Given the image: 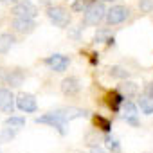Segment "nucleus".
<instances>
[{
	"label": "nucleus",
	"instance_id": "obj_1",
	"mask_svg": "<svg viewBox=\"0 0 153 153\" xmlns=\"http://www.w3.org/2000/svg\"><path fill=\"white\" fill-rule=\"evenodd\" d=\"M90 112L83 110V108H78V106H65V108H56V110H51L49 114L42 115V117H36L34 123L36 124H49L52 128L58 130L59 135H67V124L72 121V119H79V117H87Z\"/></svg>",
	"mask_w": 153,
	"mask_h": 153
},
{
	"label": "nucleus",
	"instance_id": "obj_2",
	"mask_svg": "<svg viewBox=\"0 0 153 153\" xmlns=\"http://www.w3.org/2000/svg\"><path fill=\"white\" fill-rule=\"evenodd\" d=\"M106 16V9H105V4H103V0L101 2H90V6L85 9L83 13V22L87 25H97L99 22H103Z\"/></svg>",
	"mask_w": 153,
	"mask_h": 153
},
{
	"label": "nucleus",
	"instance_id": "obj_3",
	"mask_svg": "<svg viewBox=\"0 0 153 153\" xmlns=\"http://www.w3.org/2000/svg\"><path fill=\"white\" fill-rule=\"evenodd\" d=\"M47 16H49V20H51L56 27L65 29V27L70 25V15H68V11H67L65 7H61V6H51V7L47 9Z\"/></svg>",
	"mask_w": 153,
	"mask_h": 153
},
{
	"label": "nucleus",
	"instance_id": "obj_4",
	"mask_svg": "<svg viewBox=\"0 0 153 153\" xmlns=\"http://www.w3.org/2000/svg\"><path fill=\"white\" fill-rule=\"evenodd\" d=\"M13 16L16 18H36L38 15V7L31 2V0H20V2H16L11 9Z\"/></svg>",
	"mask_w": 153,
	"mask_h": 153
},
{
	"label": "nucleus",
	"instance_id": "obj_5",
	"mask_svg": "<svg viewBox=\"0 0 153 153\" xmlns=\"http://www.w3.org/2000/svg\"><path fill=\"white\" fill-rule=\"evenodd\" d=\"M25 79V72L22 68H15V70H4L2 74H0V81H2V85H7L11 88H18L22 87Z\"/></svg>",
	"mask_w": 153,
	"mask_h": 153
},
{
	"label": "nucleus",
	"instance_id": "obj_6",
	"mask_svg": "<svg viewBox=\"0 0 153 153\" xmlns=\"http://www.w3.org/2000/svg\"><path fill=\"white\" fill-rule=\"evenodd\" d=\"M128 16H130V9L126 6H112L106 11L105 20H106L108 25H117V24H123Z\"/></svg>",
	"mask_w": 153,
	"mask_h": 153
},
{
	"label": "nucleus",
	"instance_id": "obj_7",
	"mask_svg": "<svg viewBox=\"0 0 153 153\" xmlns=\"http://www.w3.org/2000/svg\"><path fill=\"white\" fill-rule=\"evenodd\" d=\"M16 108L22 110V112H25V114H33V112H36V110H38L36 97H34L33 94H25V92L18 94V96H16Z\"/></svg>",
	"mask_w": 153,
	"mask_h": 153
},
{
	"label": "nucleus",
	"instance_id": "obj_8",
	"mask_svg": "<svg viewBox=\"0 0 153 153\" xmlns=\"http://www.w3.org/2000/svg\"><path fill=\"white\" fill-rule=\"evenodd\" d=\"M45 65L54 72H65L70 65V58L63 56V54H52V56L45 58Z\"/></svg>",
	"mask_w": 153,
	"mask_h": 153
},
{
	"label": "nucleus",
	"instance_id": "obj_9",
	"mask_svg": "<svg viewBox=\"0 0 153 153\" xmlns=\"http://www.w3.org/2000/svg\"><path fill=\"white\" fill-rule=\"evenodd\" d=\"M16 106V97L13 96V92L9 88H0V110L4 114H13Z\"/></svg>",
	"mask_w": 153,
	"mask_h": 153
},
{
	"label": "nucleus",
	"instance_id": "obj_10",
	"mask_svg": "<svg viewBox=\"0 0 153 153\" xmlns=\"http://www.w3.org/2000/svg\"><path fill=\"white\" fill-rule=\"evenodd\" d=\"M11 27L20 34H31L36 27V22H34V18H16L15 16Z\"/></svg>",
	"mask_w": 153,
	"mask_h": 153
},
{
	"label": "nucleus",
	"instance_id": "obj_11",
	"mask_svg": "<svg viewBox=\"0 0 153 153\" xmlns=\"http://www.w3.org/2000/svg\"><path fill=\"white\" fill-rule=\"evenodd\" d=\"M79 90H81V83L76 76H68V78L61 81V92L65 96H76V94H79Z\"/></svg>",
	"mask_w": 153,
	"mask_h": 153
},
{
	"label": "nucleus",
	"instance_id": "obj_12",
	"mask_svg": "<svg viewBox=\"0 0 153 153\" xmlns=\"http://www.w3.org/2000/svg\"><path fill=\"white\" fill-rule=\"evenodd\" d=\"M137 105H139V108H140L142 114L151 115V114H153V94L142 92V94L137 97Z\"/></svg>",
	"mask_w": 153,
	"mask_h": 153
},
{
	"label": "nucleus",
	"instance_id": "obj_13",
	"mask_svg": "<svg viewBox=\"0 0 153 153\" xmlns=\"http://www.w3.org/2000/svg\"><path fill=\"white\" fill-rule=\"evenodd\" d=\"M123 103H124V96L119 92V90H114L106 96V105L110 106L112 112H119L123 108Z\"/></svg>",
	"mask_w": 153,
	"mask_h": 153
},
{
	"label": "nucleus",
	"instance_id": "obj_14",
	"mask_svg": "<svg viewBox=\"0 0 153 153\" xmlns=\"http://www.w3.org/2000/svg\"><path fill=\"white\" fill-rule=\"evenodd\" d=\"M117 90H119V92L124 96V99H130V97L137 96V92H139V87H137V83L124 79V81L119 85V88H117Z\"/></svg>",
	"mask_w": 153,
	"mask_h": 153
},
{
	"label": "nucleus",
	"instance_id": "obj_15",
	"mask_svg": "<svg viewBox=\"0 0 153 153\" xmlns=\"http://www.w3.org/2000/svg\"><path fill=\"white\" fill-rule=\"evenodd\" d=\"M15 43H16L15 34H11V33H2V34H0V54H7Z\"/></svg>",
	"mask_w": 153,
	"mask_h": 153
},
{
	"label": "nucleus",
	"instance_id": "obj_16",
	"mask_svg": "<svg viewBox=\"0 0 153 153\" xmlns=\"http://www.w3.org/2000/svg\"><path fill=\"white\" fill-rule=\"evenodd\" d=\"M94 42H97V43H103L105 42L106 45H114L115 43V38L110 33V29H97V33L94 36Z\"/></svg>",
	"mask_w": 153,
	"mask_h": 153
},
{
	"label": "nucleus",
	"instance_id": "obj_17",
	"mask_svg": "<svg viewBox=\"0 0 153 153\" xmlns=\"http://www.w3.org/2000/svg\"><path fill=\"white\" fill-rule=\"evenodd\" d=\"M94 124L101 130V131H105V133H110L112 131V121L110 119H106V117H103V115H94Z\"/></svg>",
	"mask_w": 153,
	"mask_h": 153
},
{
	"label": "nucleus",
	"instance_id": "obj_18",
	"mask_svg": "<svg viewBox=\"0 0 153 153\" xmlns=\"http://www.w3.org/2000/svg\"><path fill=\"white\" fill-rule=\"evenodd\" d=\"M108 74L115 79H128L130 78V70H126L124 67H119V65H114L108 68Z\"/></svg>",
	"mask_w": 153,
	"mask_h": 153
},
{
	"label": "nucleus",
	"instance_id": "obj_19",
	"mask_svg": "<svg viewBox=\"0 0 153 153\" xmlns=\"http://www.w3.org/2000/svg\"><path fill=\"white\" fill-rule=\"evenodd\" d=\"M103 142H105V146L112 151V153H119L121 151V144H119V140L114 137V135H110V133H105V137H103Z\"/></svg>",
	"mask_w": 153,
	"mask_h": 153
},
{
	"label": "nucleus",
	"instance_id": "obj_20",
	"mask_svg": "<svg viewBox=\"0 0 153 153\" xmlns=\"http://www.w3.org/2000/svg\"><path fill=\"white\" fill-rule=\"evenodd\" d=\"M4 126H9V128H15V130H20L25 126V119L24 117H16V115H11L4 121Z\"/></svg>",
	"mask_w": 153,
	"mask_h": 153
},
{
	"label": "nucleus",
	"instance_id": "obj_21",
	"mask_svg": "<svg viewBox=\"0 0 153 153\" xmlns=\"http://www.w3.org/2000/svg\"><path fill=\"white\" fill-rule=\"evenodd\" d=\"M16 135V130L15 128H9L6 126L4 130H0V144H6V142H11Z\"/></svg>",
	"mask_w": 153,
	"mask_h": 153
},
{
	"label": "nucleus",
	"instance_id": "obj_22",
	"mask_svg": "<svg viewBox=\"0 0 153 153\" xmlns=\"http://www.w3.org/2000/svg\"><path fill=\"white\" fill-rule=\"evenodd\" d=\"M123 110H124V117H135L137 112H139L137 105L131 103V101H124V103H123Z\"/></svg>",
	"mask_w": 153,
	"mask_h": 153
},
{
	"label": "nucleus",
	"instance_id": "obj_23",
	"mask_svg": "<svg viewBox=\"0 0 153 153\" xmlns=\"http://www.w3.org/2000/svg\"><path fill=\"white\" fill-rule=\"evenodd\" d=\"M90 6V0H74L70 9L76 11V13H85V9Z\"/></svg>",
	"mask_w": 153,
	"mask_h": 153
},
{
	"label": "nucleus",
	"instance_id": "obj_24",
	"mask_svg": "<svg viewBox=\"0 0 153 153\" xmlns=\"http://www.w3.org/2000/svg\"><path fill=\"white\" fill-rule=\"evenodd\" d=\"M139 9L140 13H151L153 11V0H139Z\"/></svg>",
	"mask_w": 153,
	"mask_h": 153
},
{
	"label": "nucleus",
	"instance_id": "obj_25",
	"mask_svg": "<svg viewBox=\"0 0 153 153\" xmlns=\"http://www.w3.org/2000/svg\"><path fill=\"white\" fill-rule=\"evenodd\" d=\"M128 124H131V126H139V121H137V115L135 117H123Z\"/></svg>",
	"mask_w": 153,
	"mask_h": 153
},
{
	"label": "nucleus",
	"instance_id": "obj_26",
	"mask_svg": "<svg viewBox=\"0 0 153 153\" xmlns=\"http://www.w3.org/2000/svg\"><path fill=\"white\" fill-rule=\"evenodd\" d=\"M90 153H106L103 148H99V146H92L90 148Z\"/></svg>",
	"mask_w": 153,
	"mask_h": 153
},
{
	"label": "nucleus",
	"instance_id": "obj_27",
	"mask_svg": "<svg viewBox=\"0 0 153 153\" xmlns=\"http://www.w3.org/2000/svg\"><path fill=\"white\" fill-rule=\"evenodd\" d=\"M144 92H148V94H153V81H151V83H148V85L144 87Z\"/></svg>",
	"mask_w": 153,
	"mask_h": 153
},
{
	"label": "nucleus",
	"instance_id": "obj_28",
	"mask_svg": "<svg viewBox=\"0 0 153 153\" xmlns=\"http://www.w3.org/2000/svg\"><path fill=\"white\" fill-rule=\"evenodd\" d=\"M103 2H115V0H103Z\"/></svg>",
	"mask_w": 153,
	"mask_h": 153
},
{
	"label": "nucleus",
	"instance_id": "obj_29",
	"mask_svg": "<svg viewBox=\"0 0 153 153\" xmlns=\"http://www.w3.org/2000/svg\"><path fill=\"white\" fill-rule=\"evenodd\" d=\"M0 153H2V151H0Z\"/></svg>",
	"mask_w": 153,
	"mask_h": 153
}]
</instances>
